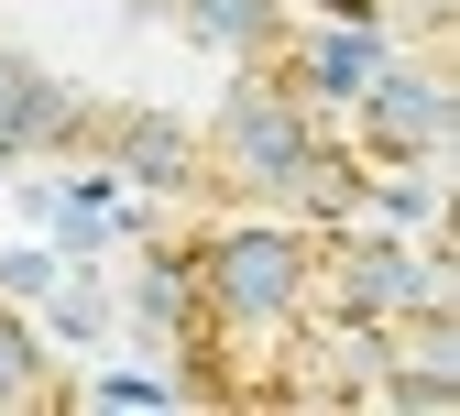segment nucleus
Segmentation results:
<instances>
[{
    "label": "nucleus",
    "mask_w": 460,
    "mask_h": 416,
    "mask_svg": "<svg viewBox=\"0 0 460 416\" xmlns=\"http://www.w3.org/2000/svg\"><path fill=\"white\" fill-rule=\"evenodd\" d=\"M0 296H55V252H0Z\"/></svg>",
    "instance_id": "4"
},
{
    "label": "nucleus",
    "mask_w": 460,
    "mask_h": 416,
    "mask_svg": "<svg viewBox=\"0 0 460 416\" xmlns=\"http://www.w3.org/2000/svg\"><path fill=\"white\" fill-rule=\"evenodd\" d=\"M77 405H88V373L0 296V416H77Z\"/></svg>",
    "instance_id": "3"
},
{
    "label": "nucleus",
    "mask_w": 460,
    "mask_h": 416,
    "mask_svg": "<svg viewBox=\"0 0 460 416\" xmlns=\"http://www.w3.org/2000/svg\"><path fill=\"white\" fill-rule=\"evenodd\" d=\"M132 350L164 405L219 416H438L460 394V285L406 219H219L121 187Z\"/></svg>",
    "instance_id": "2"
},
{
    "label": "nucleus",
    "mask_w": 460,
    "mask_h": 416,
    "mask_svg": "<svg viewBox=\"0 0 460 416\" xmlns=\"http://www.w3.org/2000/svg\"><path fill=\"white\" fill-rule=\"evenodd\" d=\"M384 33L296 0H0L12 164L110 175L219 219H428L351 143V88Z\"/></svg>",
    "instance_id": "1"
}]
</instances>
